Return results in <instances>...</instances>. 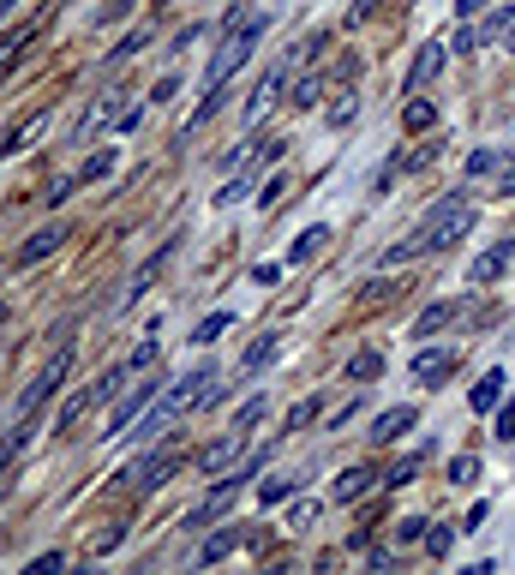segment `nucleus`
Wrapping results in <instances>:
<instances>
[{"label": "nucleus", "instance_id": "f257e3e1", "mask_svg": "<svg viewBox=\"0 0 515 575\" xmlns=\"http://www.w3.org/2000/svg\"><path fill=\"white\" fill-rule=\"evenodd\" d=\"M258 36H264V18L252 12V6H234L228 12V24H222V42H216V60H210V72H204V102H198V114L192 120H210L216 108H222V96H228V78L258 54Z\"/></svg>", "mask_w": 515, "mask_h": 575}, {"label": "nucleus", "instance_id": "f03ea898", "mask_svg": "<svg viewBox=\"0 0 515 575\" xmlns=\"http://www.w3.org/2000/svg\"><path fill=\"white\" fill-rule=\"evenodd\" d=\"M474 216H480V210H474V198H468V192H444V198L420 216V228H414L402 246H390V252H384V264H408V258H426V252L456 246V240L474 228Z\"/></svg>", "mask_w": 515, "mask_h": 575}, {"label": "nucleus", "instance_id": "7ed1b4c3", "mask_svg": "<svg viewBox=\"0 0 515 575\" xmlns=\"http://www.w3.org/2000/svg\"><path fill=\"white\" fill-rule=\"evenodd\" d=\"M204 396H210V402L222 396V390H216V372H210V366H198V372H186V378H174V384H168V396H162V402L150 408V420H144V432H168V426H174V420H180L186 408H198Z\"/></svg>", "mask_w": 515, "mask_h": 575}, {"label": "nucleus", "instance_id": "20e7f679", "mask_svg": "<svg viewBox=\"0 0 515 575\" xmlns=\"http://www.w3.org/2000/svg\"><path fill=\"white\" fill-rule=\"evenodd\" d=\"M126 378H132V366L120 360V366H108V372H102V378H96L90 390H78V396H72V402L60 408V432H72V426H78V420H84V414H90L96 402H108V396H114V390H120Z\"/></svg>", "mask_w": 515, "mask_h": 575}, {"label": "nucleus", "instance_id": "39448f33", "mask_svg": "<svg viewBox=\"0 0 515 575\" xmlns=\"http://www.w3.org/2000/svg\"><path fill=\"white\" fill-rule=\"evenodd\" d=\"M66 372H72V348H66V354H54V360L42 366V378H36V384L24 390V402H18V420H30V414H36V408H42V402L66 384Z\"/></svg>", "mask_w": 515, "mask_h": 575}, {"label": "nucleus", "instance_id": "423d86ee", "mask_svg": "<svg viewBox=\"0 0 515 575\" xmlns=\"http://www.w3.org/2000/svg\"><path fill=\"white\" fill-rule=\"evenodd\" d=\"M444 60H450V48H444V42H426V48L414 54V66H408V84H402V90H408V96H420V90L444 72Z\"/></svg>", "mask_w": 515, "mask_h": 575}, {"label": "nucleus", "instance_id": "0eeeda50", "mask_svg": "<svg viewBox=\"0 0 515 575\" xmlns=\"http://www.w3.org/2000/svg\"><path fill=\"white\" fill-rule=\"evenodd\" d=\"M450 372H456V348H420V354H414V384L438 390Z\"/></svg>", "mask_w": 515, "mask_h": 575}, {"label": "nucleus", "instance_id": "6e6552de", "mask_svg": "<svg viewBox=\"0 0 515 575\" xmlns=\"http://www.w3.org/2000/svg\"><path fill=\"white\" fill-rule=\"evenodd\" d=\"M150 396H156V384H132L126 396H120V408H114V420H108V438H126L132 432V420L150 408Z\"/></svg>", "mask_w": 515, "mask_h": 575}, {"label": "nucleus", "instance_id": "1a4fd4ad", "mask_svg": "<svg viewBox=\"0 0 515 575\" xmlns=\"http://www.w3.org/2000/svg\"><path fill=\"white\" fill-rule=\"evenodd\" d=\"M60 246H66V228H60V222H48V228H36V234H30V240L18 246V270H30V264H42V258H48V252H60Z\"/></svg>", "mask_w": 515, "mask_h": 575}, {"label": "nucleus", "instance_id": "9d476101", "mask_svg": "<svg viewBox=\"0 0 515 575\" xmlns=\"http://www.w3.org/2000/svg\"><path fill=\"white\" fill-rule=\"evenodd\" d=\"M510 258H515V240H498V246H486V252L468 264V282H498V276L510 270Z\"/></svg>", "mask_w": 515, "mask_h": 575}, {"label": "nucleus", "instance_id": "9b49d317", "mask_svg": "<svg viewBox=\"0 0 515 575\" xmlns=\"http://www.w3.org/2000/svg\"><path fill=\"white\" fill-rule=\"evenodd\" d=\"M462 312H468V300H432V306L414 318V336H438V330H444V324H456Z\"/></svg>", "mask_w": 515, "mask_h": 575}, {"label": "nucleus", "instance_id": "f8f14e48", "mask_svg": "<svg viewBox=\"0 0 515 575\" xmlns=\"http://www.w3.org/2000/svg\"><path fill=\"white\" fill-rule=\"evenodd\" d=\"M414 426H420V408H384V414L372 420V438H378V444H396V438L414 432Z\"/></svg>", "mask_w": 515, "mask_h": 575}, {"label": "nucleus", "instance_id": "ddd939ff", "mask_svg": "<svg viewBox=\"0 0 515 575\" xmlns=\"http://www.w3.org/2000/svg\"><path fill=\"white\" fill-rule=\"evenodd\" d=\"M504 384H510V378H504V366H492V372L468 390V408H474V414H492V408L504 402Z\"/></svg>", "mask_w": 515, "mask_h": 575}, {"label": "nucleus", "instance_id": "4468645a", "mask_svg": "<svg viewBox=\"0 0 515 575\" xmlns=\"http://www.w3.org/2000/svg\"><path fill=\"white\" fill-rule=\"evenodd\" d=\"M174 468H180V456H144V462L132 468V486H138V492H156L162 480H174Z\"/></svg>", "mask_w": 515, "mask_h": 575}, {"label": "nucleus", "instance_id": "2eb2a0df", "mask_svg": "<svg viewBox=\"0 0 515 575\" xmlns=\"http://www.w3.org/2000/svg\"><path fill=\"white\" fill-rule=\"evenodd\" d=\"M366 492H372V468H342L336 486H330L336 504H354V498H366Z\"/></svg>", "mask_w": 515, "mask_h": 575}, {"label": "nucleus", "instance_id": "dca6fc26", "mask_svg": "<svg viewBox=\"0 0 515 575\" xmlns=\"http://www.w3.org/2000/svg\"><path fill=\"white\" fill-rule=\"evenodd\" d=\"M324 240H330V228H324V222H312V228H306V234L288 246V264H306V258H318V252H324Z\"/></svg>", "mask_w": 515, "mask_h": 575}, {"label": "nucleus", "instance_id": "f3484780", "mask_svg": "<svg viewBox=\"0 0 515 575\" xmlns=\"http://www.w3.org/2000/svg\"><path fill=\"white\" fill-rule=\"evenodd\" d=\"M378 372H384V354H378V348H360V354L348 360V384H372Z\"/></svg>", "mask_w": 515, "mask_h": 575}, {"label": "nucleus", "instance_id": "a211bd4d", "mask_svg": "<svg viewBox=\"0 0 515 575\" xmlns=\"http://www.w3.org/2000/svg\"><path fill=\"white\" fill-rule=\"evenodd\" d=\"M234 456H240V438H222V444H210V450L198 456V468H204V474H222Z\"/></svg>", "mask_w": 515, "mask_h": 575}, {"label": "nucleus", "instance_id": "6ab92c4d", "mask_svg": "<svg viewBox=\"0 0 515 575\" xmlns=\"http://www.w3.org/2000/svg\"><path fill=\"white\" fill-rule=\"evenodd\" d=\"M156 354H162V330H150V336L126 354V366H132V372H150V366H156Z\"/></svg>", "mask_w": 515, "mask_h": 575}, {"label": "nucleus", "instance_id": "aec40b11", "mask_svg": "<svg viewBox=\"0 0 515 575\" xmlns=\"http://www.w3.org/2000/svg\"><path fill=\"white\" fill-rule=\"evenodd\" d=\"M240 540H246V534H216V540H204V546H198V564H222L228 552H240Z\"/></svg>", "mask_w": 515, "mask_h": 575}, {"label": "nucleus", "instance_id": "412c9836", "mask_svg": "<svg viewBox=\"0 0 515 575\" xmlns=\"http://www.w3.org/2000/svg\"><path fill=\"white\" fill-rule=\"evenodd\" d=\"M36 126H42V120H24V126H6V132H0V162H6L12 150H24V144L36 138Z\"/></svg>", "mask_w": 515, "mask_h": 575}, {"label": "nucleus", "instance_id": "4be33fe9", "mask_svg": "<svg viewBox=\"0 0 515 575\" xmlns=\"http://www.w3.org/2000/svg\"><path fill=\"white\" fill-rule=\"evenodd\" d=\"M432 120H438V108H432L426 96H414V102H408V114H402V126H408V132H426Z\"/></svg>", "mask_w": 515, "mask_h": 575}, {"label": "nucleus", "instance_id": "5701e85b", "mask_svg": "<svg viewBox=\"0 0 515 575\" xmlns=\"http://www.w3.org/2000/svg\"><path fill=\"white\" fill-rule=\"evenodd\" d=\"M228 324H234V318H228V312H210V318H204V324H198V330H192V342H198V348H210V342H216V336H222V330H228Z\"/></svg>", "mask_w": 515, "mask_h": 575}, {"label": "nucleus", "instance_id": "b1692460", "mask_svg": "<svg viewBox=\"0 0 515 575\" xmlns=\"http://www.w3.org/2000/svg\"><path fill=\"white\" fill-rule=\"evenodd\" d=\"M108 168H114V150H96V156H84V168H78V180L90 186V180H102Z\"/></svg>", "mask_w": 515, "mask_h": 575}, {"label": "nucleus", "instance_id": "393cba45", "mask_svg": "<svg viewBox=\"0 0 515 575\" xmlns=\"http://www.w3.org/2000/svg\"><path fill=\"white\" fill-rule=\"evenodd\" d=\"M276 360V336H258L252 348H246V372H258V366H270Z\"/></svg>", "mask_w": 515, "mask_h": 575}, {"label": "nucleus", "instance_id": "a878e982", "mask_svg": "<svg viewBox=\"0 0 515 575\" xmlns=\"http://www.w3.org/2000/svg\"><path fill=\"white\" fill-rule=\"evenodd\" d=\"M480 480V456H456L450 462V486H474Z\"/></svg>", "mask_w": 515, "mask_h": 575}, {"label": "nucleus", "instance_id": "bb28decb", "mask_svg": "<svg viewBox=\"0 0 515 575\" xmlns=\"http://www.w3.org/2000/svg\"><path fill=\"white\" fill-rule=\"evenodd\" d=\"M492 180H498V198L515 192V144H510V150H498V174H492Z\"/></svg>", "mask_w": 515, "mask_h": 575}, {"label": "nucleus", "instance_id": "cd10ccee", "mask_svg": "<svg viewBox=\"0 0 515 575\" xmlns=\"http://www.w3.org/2000/svg\"><path fill=\"white\" fill-rule=\"evenodd\" d=\"M318 90H324V78H318V72H306V78L294 84V108H312V102H318Z\"/></svg>", "mask_w": 515, "mask_h": 575}, {"label": "nucleus", "instance_id": "c85d7f7f", "mask_svg": "<svg viewBox=\"0 0 515 575\" xmlns=\"http://www.w3.org/2000/svg\"><path fill=\"white\" fill-rule=\"evenodd\" d=\"M486 174H498V150H474L468 156V180H486Z\"/></svg>", "mask_w": 515, "mask_h": 575}, {"label": "nucleus", "instance_id": "c756f323", "mask_svg": "<svg viewBox=\"0 0 515 575\" xmlns=\"http://www.w3.org/2000/svg\"><path fill=\"white\" fill-rule=\"evenodd\" d=\"M450 546H456V528H426V552L432 558H450Z\"/></svg>", "mask_w": 515, "mask_h": 575}, {"label": "nucleus", "instance_id": "7c9ffc66", "mask_svg": "<svg viewBox=\"0 0 515 575\" xmlns=\"http://www.w3.org/2000/svg\"><path fill=\"white\" fill-rule=\"evenodd\" d=\"M24 42H30V36H24V30H18V36H6V42H0V78H6V72H12V66H18V54H24Z\"/></svg>", "mask_w": 515, "mask_h": 575}, {"label": "nucleus", "instance_id": "2f4dec72", "mask_svg": "<svg viewBox=\"0 0 515 575\" xmlns=\"http://www.w3.org/2000/svg\"><path fill=\"white\" fill-rule=\"evenodd\" d=\"M426 528H432V522H420V516H402V522H396V540H402V546H414V540H426Z\"/></svg>", "mask_w": 515, "mask_h": 575}, {"label": "nucleus", "instance_id": "473e14b6", "mask_svg": "<svg viewBox=\"0 0 515 575\" xmlns=\"http://www.w3.org/2000/svg\"><path fill=\"white\" fill-rule=\"evenodd\" d=\"M288 492H294V480H264V486H258V504H282Z\"/></svg>", "mask_w": 515, "mask_h": 575}, {"label": "nucleus", "instance_id": "72a5a7b5", "mask_svg": "<svg viewBox=\"0 0 515 575\" xmlns=\"http://www.w3.org/2000/svg\"><path fill=\"white\" fill-rule=\"evenodd\" d=\"M414 474H420V456H408V462H396V468H390V486H408Z\"/></svg>", "mask_w": 515, "mask_h": 575}, {"label": "nucleus", "instance_id": "f704fd0d", "mask_svg": "<svg viewBox=\"0 0 515 575\" xmlns=\"http://www.w3.org/2000/svg\"><path fill=\"white\" fill-rule=\"evenodd\" d=\"M498 438H504V444H515V402H504V408H498Z\"/></svg>", "mask_w": 515, "mask_h": 575}, {"label": "nucleus", "instance_id": "c9c22d12", "mask_svg": "<svg viewBox=\"0 0 515 575\" xmlns=\"http://www.w3.org/2000/svg\"><path fill=\"white\" fill-rule=\"evenodd\" d=\"M174 90H180V78H174V72H162V78H156V90H150V102H168Z\"/></svg>", "mask_w": 515, "mask_h": 575}, {"label": "nucleus", "instance_id": "e433bc0d", "mask_svg": "<svg viewBox=\"0 0 515 575\" xmlns=\"http://www.w3.org/2000/svg\"><path fill=\"white\" fill-rule=\"evenodd\" d=\"M246 192H252V180H234V186H222V192H216V204H240Z\"/></svg>", "mask_w": 515, "mask_h": 575}, {"label": "nucleus", "instance_id": "4c0bfd02", "mask_svg": "<svg viewBox=\"0 0 515 575\" xmlns=\"http://www.w3.org/2000/svg\"><path fill=\"white\" fill-rule=\"evenodd\" d=\"M138 48H144V30H132V36H126V42H120V48H114V60H132V54H138Z\"/></svg>", "mask_w": 515, "mask_h": 575}, {"label": "nucleus", "instance_id": "58836bf2", "mask_svg": "<svg viewBox=\"0 0 515 575\" xmlns=\"http://www.w3.org/2000/svg\"><path fill=\"white\" fill-rule=\"evenodd\" d=\"M282 150H288V144H282V138H264V150H258V162H264V168H270V162H282Z\"/></svg>", "mask_w": 515, "mask_h": 575}, {"label": "nucleus", "instance_id": "ea45409f", "mask_svg": "<svg viewBox=\"0 0 515 575\" xmlns=\"http://www.w3.org/2000/svg\"><path fill=\"white\" fill-rule=\"evenodd\" d=\"M120 540H126V522H114L108 534H96V552H108V546H120Z\"/></svg>", "mask_w": 515, "mask_h": 575}, {"label": "nucleus", "instance_id": "a19ab883", "mask_svg": "<svg viewBox=\"0 0 515 575\" xmlns=\"http://www.w3.org/2000/svg\"><path fill=\"white\" fill-rule=\"evenodd\" d=\"M282 192H288V186H282V180H264V192H258V204H264V210H270V204H276V198H282Z\"/></svg>", "mask_w": 515, "mask_h": 575}, {"label": "nucleus", "instance_id": "79ce46f5", "mask_svg": "<svg viewBox=\"0 0 515 575\" xmlns=\"http://www.w3.org/2000/svg\"><path fill=\"white\" fill-rule=\"evenodd\" d=\"M318 522V504H294V528H312Z\"/></svg>", "mask_w": 515, "mask_h": 575}, {"label": "nucleus", "instance_id": "37998d69", "mask_svg": "<svg viewBox=\"0 0 515 575\" xmlns=\"http://www.w3.org/2000/svg\"><path fill=\"white\" fill-rule=\"evenodd\" d=\"M480 6H486V0H456V12H462V18H474Z\"/></svg>", "mask_w": 515, "mask_h": 575}, {"label": "nucleus", "instance_id": "c03bdc74", "mask_svg": "<svg viewBox=\"0 0 515 575\" xmlns=\"http://www.w3.org/2000/svg\"><path fill=\"white\" fill-rule=\"evenodd\" d=\"M504 48H510V54H515V24H510V30H504Z\"/></svg>", "mask_w": 515, "mask_h": 575}, {"label": "nucleus", "instance_id": "a18cd8bd", "mask_svg": "<svg viewBox=\"0 0 515 575\" xmlns=\"http://www.w3.org/2000/svg\"><path fill=\"white\" fill-rule=\"evenodd\" d=\"M6 12H18V0H0V18H6Z\"/></svg>", "mask_w": 515, "mask_h": 575}, {"label": "nucleus", "instance_id": "49530a36", "mask_svg": "<svg viewBox=\"0 0 515 575\" xmlns=\"http://www.w3.org/2000/svg\"><path fill=\"white\" fill-rule=\"evenodd\" d=\"M0 324H6V306H0Z\"/></svg>", "mask_w": 515, "mask_h": 575}, {"label": "nucleus", "instance_id": "de8ad7c7", "mask_svg": "<svg viewBox=\"0 0 515 575\" xmlns=\"http://www.w3.org/2000/svg\"><path fill=\"white\" fill-rule=\"evenodd\" d=\"M0 498H6V486H0Z\"/></svg>", "mask_w": 515, "mask_h": 575}]
</instances>
